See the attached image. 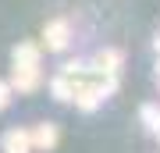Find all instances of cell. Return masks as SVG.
<instances>
[{
    "label": "cell",
    "instance_id": "cell-1",
    "mask_svg": "<svg viewBox=\"0 0 160 153\" xmlns=\"http://www.w3.org/2000/svg\"><path fill=\"white\" fill-rule=\"evenodd\" d=\"M36 85H39V54H36L32 43H25L14 54V89L29 93Z\"/></svg>",
    "mask_w": 160,
    "mask_h": 153
},
{
    "label": "cell",
    "instance_id": "cell-2",
    "mask_svg": "<svg viewBox=\"0 0 160 153\" xmlns=\"http://www.w3.org/2000/svg\"><path fill=\"white\" fill-rule=\"evenodd\" d=\"M46 46L50 50H64L68 46V22H50V28H46Z\"/></svg>",
    "mask_w": 160,
    "mask_h": 153
},
{
    "label": "cell",
    "instance_id": "cell-3",
    "mask_svg": "<svg viewBox=\"0 0 160 153\" xmlns=\"http://www.w3.org/2000/svg\"><path fill=\"white\" fill-rule=\"evenodd\" d=\"M29 132H22V128H14V132H7L4 135V150L7 153H29Z\"/></svg>",
    "mask_w": 160,
    "mask_h": 153
},
{
    "label": "cell",
    "instance_id": "cell-4",
    "mask_svg": "<svg viewBox=\"0 0 160 153\" xmlns=\"http://www.w3.org/2000/svg\"><path fill=\"white\" fill-rule=\"evenodd\" d=\"M29 142H32V146H39V150H50L53 142H57V128H53V125H39V128L29 135Z\"/></svg>",
    "mask_w": 160,
    "mask_h": 153
},
{
    "label": "cell",
    "instance_id": "cell-5",
    "mask_svg": "<svg viewBox=\"0 0 160 153\" xmlns=\"http://www.w3.org/2000/svg\"><path fill=\"white\" fill-rule=\"evenodd\" d=\"M7 100H11V85H7V82H0V110L7 107Z\"/></svg>",
    "mask_w": 160,
    "mask_h": 153
}]
</instances>
